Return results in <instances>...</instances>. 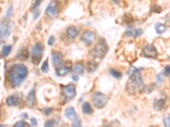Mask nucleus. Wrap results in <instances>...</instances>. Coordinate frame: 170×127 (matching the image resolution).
<instances>
[{
	"mask_svg": "<svg viewBox=\"0 0 170 127\" xmlns=\"http://www.w3.org/2000/svg\"><path fill=\"white\" fill-rule=\"evenodd\" d=\"M28 70L23 64H17L12 66L9 72V80L13 87H19L25 79L27 78Z\"/></svg>",
	"mask_w": 170,
	"mask_h": 127,
	"instance_id": "obj_1",
	"label": "nucleus"
},
{
	"mask_svg": "<svg viewBox=\"0 0 170 127\" xmlns=\"http://www.w3.org/2000/svg\"><path fill=\"white\" fill-rule=\"evenodd\" d=\"M144 83L140 72L130 74V77L126 86L127 91L130 94H135L137 92H140L143 90Z\"/></svg>",
	"mask_w": 170,
	"mask_h": 127,
	"instance_id": "obj_2",
	"label": "nucleus"
},
{
	"mask_svg": "<svg viewBox=\"0 0 170 127\" xmlns=\"http://www.w3.org/2000/svg\"><path fill=\"white\" fill-rule=\"evenodd\" d=\"M43 52V45L41 42H37L35 43L32 49V53H31V58H32V62L34 65H38L42 59Z\"/></svg>",
	"mask_w": 170,
	"mask_h": 127,
	"instance_id": "obj_3",
	"label": "nucleus"
},
{
	"mask_svg": "<svg viewBox=\"0 0 170 127\" xmlns=\"http://www.w3.org/2000/svg\"><path fill=\"white\" fill-rule=\"evenodd\" d=\"M107 51L108 47L107 45V42L104 39H100V42H98V44L92 50V54L96 58L102 59L106 56Z\"/></svg>",
	"mask_w": 170,
	"mask_h": 127,
	"instance_id": "obj_4",
	"label": "nucleus"
},
{
	"mask_svg": "<svg viewBox=\"0 0 170 127\" xmlns=\"http://www.w3.org/2000/svg\"><path fill=\"white\" fill-rule=\"evenodd\" d=\"M92 99H93L94 104L95 105L97 108H102L105 107L106 104H107V100H108L107 95H105L102 92H100V91L94 92Z\"/></svg>",
	"mask_w": 170,
	"mask_h": 127,
	"instance_id": "obj_5",
	"label": "nucleus"
},
{
	"mask_svg": "<svg viewBox=\"0 0 170 127\" xmlns=\"http://www.w3.org/2000/svg\"><path fill=\"white\" fill-rule=\"evenodd\" d=\"M75 95H76V90L73 84L67 85L62 87V96L65 98V101L72 99L75 97Z\"/></svg>",
	"mask_w": 170,
	"mask_h": 127,
	"instance_id": "obj_6",
	"label": "nucleus"
},
{
	"mask_svg": "<svg viewBox=\"0 0 170 127\" xmlns=\"http://www.w3.org/2000/svg\"><path fill=\"white\" fill-rule=\"evenodd\" d=\"M142 54L144 57H146V58L156 59L158 55V53L152 44H147L142 49Z\"/></svg>",
	"mask_w": 170,
	"mask_h": 127,
	"instance_id": "obj_7",
	"label": "nucleus"
},
{
	"mask_svg": "<svg viewBox=\"0 0 170 127\" xmlns=\"http://www.w3.org/2000/svg\"><path fill=\"white\" fill-rule=\"evenodd\" d=\"M45 13H46L48 16L51 17V18L56 16L58 13H59V6H58V3L56 1H51L48 4L46 10H45Z\"/></svg>",
	"mask_w": 170,
	"mask_h": 127,
	"instance_id": "obj_8",
	"label": "nucleus"
},
{
	"mask_svg": "<svg viewBox=\"0 0 170 127\" xmlns=\"http://www.w3.org/2000/svg\"><path fill=\"white\" fill-rule=\"evenodd\" d=\"M72 70V64L69 61H67L65 64H61V65L56 69V74L59 76H64V75H67Z\"/></svg>",
	"mask_w": 170,
	"mask_h": 127,
	"instance_id": "obj_9",
	"label": "nucleus"
},
{
	"mask_svg": "<svg viewBox=\"0 0 170 127\" xmlns=\"http://www.w3.org/2000/svg\"><path fill=\"white\" fill-rule=\"evenodd\" d=\"M82 41L85 42L86 44H91L94 42V40L96 38V36L91 31H85L83 35H82Z\"/></svg>",
	"mask_w": 170,
	"mask_h": 127,
	"instance_id": "obj_10",
	"label": "nucleus"
},
{
	"mask_svg": "<svg viewBox=\"0 0 170 127\" xmlns=\"http://www.w3.org/2000/svg\"><path fill=\"white\" fill-rule=\"evenodd\" d=\"M0 30H1V34L2 36L4 38H7L10 33V26L9 20H3L0 24Z\"/></svg>",
	"mask_w": 170,
	"mask_h": 127,
	"instance_id": "obj_11",
	"label": "nucleus"
},
{
	"mask_svg": "<svg viewBox=\"0 0 170 127\" xmlns=\"http://www.w3.org/2000/svg\"><path fill=\"white\" fill-rule=\"evenodd\" d=\"M22 104V100L18 96L12 95L6 99V104L9 106H20Z\"/></svg>",
	"mask_w": 170,
	"mask_h": 127,
	"instance_id": "obj_12",
	"label": "nucleus"
},
{
	"mask_svg": "<svg viewBox=\"0 0 170 127\" xmlns=\"http://www.w3.org/2000/svg\"><path fill=\"white\" fill-rule=\"evenodd\" d=\"M143 33V31L141 28H133V27H129L125 32V35L128 36H133V37H137L140 36Z\"/></svg>",
	"mask_w": 170,
	"mask_h": 127,
	"instance_id": "obj_13",
	"label": "nucleus"
},
{
	"mask_svg": "<svg viewBox=\"0 0 170 127\" xmlns=\"http://www.w3.org/2000/svg\"><path fill=\"white\" fill-rule=\"evenodd\" d=\"M51 58H52V61H53V65L54 66H58V65H61L62 59H63V56L59 52H53L51 53Z\"/></svg>",
	"mask_w": 170,
	"mask_h": 127,
	"instance_id": "obj_14",
	"label": "nucleus"
},
{
	"mask_svg": "<svg viewBox=\"0 0 170 127\" xmlns=\"http://www.w3.org/2000/svg\"><path fill=\"white\" fill-rule=\"evenodd\" d=\"M79 32V30H77L74 26H69L67 30V34L70 39H74Z\"/></svg>",
	"mask_w": 170,
	"mask_h": 127,
	"instance_id": "obj_15",
	"label": "nucleus"
},
{
	"mask_svg": "<svg viewBox=\"0 0 170 127\" xmlns=\"http://www.w3.org/2000/svg\"><path fill=\"white\" fill-rule=\"evenodd\" d=\"M27 105L29 107H33L34 105V103H35V89L33 88L29 93H28V96H27Z\"/></svg>",
	"mask_w": 170,
	"mask_h": 127,
	"instance_id": "obj_16",
	"label": "nucleus"
},
{
	"mask_svg": "<svg viewBox=\"0 0 170 127\" xmlns=\"http://www.w3.org/2000/svg\"><path fill=\"white\" fill-rule=\"evenodd\" d=\"M164 104H165V99H163V98L157 99V98H156L154 100L153 107L157 110H162V108L164 107Z\"/></svg>",
	"mask_w": 170,
	"mask_h": 127,
	"instance_id": "obj_17",
	"label": "nucleus"
},
{
	"mask_svg": "<svg viewBox=\"0 0 170 127\" xmlns=\"http://www.w3.org/2000/svg\"><path fill=\"white\" fill-rule=\"evenodd\" d=\"M155 30H156V32H157V34H163V33L166 32L167 26H165L164 24H163V23L157 22L156 23V25H155Z\"/></svg>",
	"mask_w": 170,
	"mask_h": 127,
	"instance_id": "obj_18",
	"label": "nucleus"
},
{
	"mask_svg": "<svg viewBox=\"0 0 170 127\" xmlns=\"http://www.w3.org/2000/svg\"><path fill=\"white\" fill-rule=\"evenodd\" d=\"M28 56H29V52H28V50L26 48L20 49L19 53H18V54H17V57L20 59H21V60H26L28 58Z\"/></svg>",
	"mask_w": 170,
	"mask_h": 127,
	"instance_id": "obj_19",
	"label": "nucleus"
},
{
	"mask_svg": "<svg viewBox=\"0 0 170 127\" xmlns=\"http://www.w3.org/2000/svg\"><path fill=\"white\" fill-rule=\"evenodd\" d=\"M76 116H77V113L73 107H69L66 110V117L67 119H74Z\"/></svg>",
	"mask_w": 170,
	"mask_h": 127,
	"instance_id": "obj_20",
	"label": "nucleus"
},
{
	"mask_svg": "<svg viewBox=\"0 0 170 127\" xmlns=\"http://www.w3.org/2000/svg\"><path fill=\"white\" fill-rule=\"evenodd\" d=\"M73 71L77 75H82L84 71V66L81 63H77L73 66Z\"/></svg>",
	"mask_w": 170,
	"mask_h": 127,
	"instance_id": "obj_21",
	"label": "nucleus"
},
{
	"mask_svg": "<svg viewBox=\"0 0 170 127\" xmlns=\"http://www.w3.org/2000/svg\"><path fill=\"white\" fill-rule=\"evenodd\" d=\"M11 50H12V46L11 45L4 46L3 49H2V52L0 53V56H1L2 58H5V57H7V56L10 54V52H11Z\"/></svg>",
	"mask_w": 170,
	"mask_h": 127,
	"instance_id": "obj_22",
	"label": "nucleus"
},
{
	"mask_svg": "<svg viewBox=\"0 0 170 127\" xmlns=\"http://www.w3.org/2000/svg\"><path fill=\"white\" fill-rule=\"evenodd\" d=\"M98 67V64L95 63L94 61H89V62L88 63V66H87V70H88V71L91 73V72H94Z\"/></svg>",
	"mask_w": 170,
	"mask_h": 127,
	"instance_id": "obj_23",
	"label": "nucleus"
},
{
	"mask_svg": "<svg viewBox=\"0 0 170 127\" xmlns=\"http://www.w3.org/2000/svg\"><path fill=\"white\" fill-rule=\"evenodd\" d=\"M83 112H84V114H91L93 112L91 105L88 102H85L83 104Z\"/></svg>",
	"mask_w": 170,
	"mask_h": 127,
	"instance_id": "obj_24",
	"label": "nucleus"
},
{
	"mask_svg": "<svg viewBox=\"0 0 170 127\" xmlns=\"http://www.w3.org/2000/svg\"><path fill=\"white\" fill-rule=\"evenodd\" d=\"M109 72H110L111 75H112L113 77H115V78H121V76H122L121 72L117 70H115V69H110V70H109Z\"/></svg>",
	"mask_w": 170,
	"mask_h": 127,
	"instance_id": "obj_25",
	"label": "nucleus"
},
{
	"mask_svg": "<svg viewBox=\"0 0 170 127\" xmlns=\"http://www.w3.org/2000/svg\"><path fill=\"white\" fill-rule=\"evenodd\" d=\"M72 127H82L81 120L79 119L78 116H76V117L73 119V123L72 125Z\"/></svg>",
	"mask_w": 170,
	"mask_h": 127,
	"instance_id": "obj_26",
	"label": "nucleus"
},
{
	"mask_svg": "<svg viewBox=\"0 0 170 127\" xmlns=\"http://www.w3.org/2000/svg\"><path fill=\"white\" fill-rule=\"evenodd\" d=\"M13 127H30V125L26 123L25 121H19L16 124H15Z\"/></svg>",
	"mask_w": 170,
	"mask_h": 127,
	"instance_id": "obj_27",
	"label": "nucleus"
},
{
	"mask_svg": "<svg viewBox=\"0 0 170 127\" xmlns=\"http://www.w3.org/2000/svg\"><path fill=\"white\" fill-rule=\"evenodd\" d=\"M42 71L44 72V73L49 72V63H48V60H45L43 62V65H42Z\"/></svg>",
	"mask_w": 170,
	"mask_h": 127,
	"instance_id": "obj_28",
	"label": "nucleus"
},
{
	"mask_svg": "<svg viewBox=\"0 0 170 127\" xmlns=\"http://www.w3.org/2000/svg\"><path fill=\"white\" fill-rule=\"evenodd\" d=\"M163 123L165 127H170V114H168L165 116L163 120Z\"/></svg>",
	"mask_w": 170,
	"mask_h": 127,
	"instance_id": "obj_29",
	"label": "nucleus"
},
{
	"mask_svg": "<svg viewBox=\"0 0 170 127\" xmlns=\"http://www.w3.org/2000/svg\"><path fill=\"white\" fill-rule=\"evenodd\" d=\"M154 87H155V84H153V83L147 85L146 87V91L147 93H150L154 90Z\"/></svg>",
	"mask_w": 170,
	"mask_h": 127,
	"instance_id": "obj_30",
	"label": "nucleus"
},
{
	"mask_svg": "<svg viewBox=\"0 0 170 127\" xmlns=\"http://www.w3.org/2000/svg\"><path fill=\"white\" fill-rule=\"evenodd\" d=\"M54 121L53 120H49L46 121L44 127H54Z\"/></svg>",
	"mask_w": 170,
	"mask_h": 127,
	"instance_id": "obj_31",
	"label": "nucleus"
},
{
	"mask_svg": "<svg viewBox=\"0 0 170 127\" xmlns=\"http://www.w3.org/2000/svg\"><path fill=\"white\" fill-rule=\"evenodd\" d=\"M164 75L166 76H170V65H167L164 68Z\"/></svg>",
	"mask_w": 170,
	"mask_h": 127,
	"instance_id": "obj_32",
	"label": "nucleus"
},
{
	"mask_svg": "<svg viewBox=\"0 0 170 127\" xmlns=\"http://www.w3.org/2000/svg\"><path fill=\"white\" fill-rule=\"evenodd\" d=\"M163 81V75H162V73H159V74H157V82L158 84H161L162 82Z\"/></svg>",
	"mask_w": 170,
	"mask_h": 127,
	"instance_id": "obj_33",
	"label": "nucleus"
},
{
	"mask_svg": "<svg viewBox=\"0 0 170 127\" xmlns=\"http://www.w3.org/2000/svg\"><path fill=\"white\" fill-rule=\"evenodd\" d=\"M54 36H50V38H49V40H48V44L50 46H53L54 43Z\"/></svg>",
	"mask_w": 170,
	"mask_h": 127,
	"instance_id": "obj_34",
	"label": "nucleus"
},
{
	"mask_svg": "<svg viewBox=\"0 0 170 127\" xmlns=\"http://www.w3.org/2000/svg\"><path fill=\"white\" fill-rule=\"evenodd\" d=\"M12 14H13V8L12 7H10L9 8V10H8V11H7L6 13V17L7 19H9L11 15H12Z\"/></svg>",
	"mask_w": 170,
	"mask_h": 127,
	"instance_id": "obj_35",
	"label": "nucleus"
},
{
	"mask_svg": "<svg viewBox=\"0 0 170 127\" xmlns=\"http://www.w3.org/2000/svg\"><path fill=\"white\" fill-rule=\"evenodd\" d=\"M40 3H41V1H35L33 3V8H32V10H35L36 8H37V6H38Z\"/></svg>",
	"mask_w": 170,
	"mask_h": 127,
	"instance_id": "obj_36",
	"label": "nucleus"
},
{
	"mask_svg": "<svg viewBox=\"0 0 170 127\" xmlns=\"http://www.w3.org/2000/svg\"><path fill=\"white\" fill-rule=\"evenodd\" d=\"M31 123H32V125H33V126H36L37 125V121H36V119H34V118H32L31 119Z\"/></svg>",
	"mask_w": 170,
	"mask_h": 127,
	"instance_id": "obj_37",
	"label": "nucleus"
},
{
	"mask_svg": "<svg viewBox=\"0 0 170 127\" xmlns=\"http://www.w3.org/2000/svg\"><path fill=\"white\" fill-rule=\"evenodd\" d=\"M39 14H40V12H39V10H36V11H35V13H34V19H37V17L39 16Z\"/></svg>",
	"mask_w": 170,
	"mask_h": 127,
	"instance_id": "obj_38",
	"label": "nucleus"
},
{
	"mask_svg": "<svg viewBox=\"0 0 170 127\" xmlns=\"http://www.w3.org/2000/svg\"><path fill=\"white\" fill-rule=\"evenodd\" d=\"M43 112H44V114H49L50 113L52 112V108H46V109H44V110H43Z\"/></svg>",
	"mask_w": 170,
	"mask_h": 127,
	"instance_id": "obj_39",
	"label": "nucleus"
},
{
	"mask_svg": "<svg viewBox=\"0 0 170 127\" xmlns=\"http://www.w3.org/2000/svg\"><path fill=\"white\" fill-rule=\"evenodd\" d=\"M72 80H74V81H77V80H78V75H72Z\"/></svg>",
	"mask_w": 170,
	"mask_h": 127,
	"instance_id": "obj_40",
	"label": "nucleus"
},
{
	"mask_svg": "<svg viewBox=\"0 0 170 127\" xmlns=\"http://www.w3.org/2000/svg\"><path fill=\"white\" fill-rule=\"evenodd\" d=\"M2 36V34H1V30H0V37Z\"/></svg>",
	"mask_w": 170,
	"mask_h": 127,
	"instance_id": "obj_41",
	"label": "nucleus"
},
{
	"mask_svg": "<svg viewBox=\"0 0 170 127\" xmlns=\"http://www.w3.org/2000/svg\"><path fill=\"white\" fill-rule=\"evenodd\" d=\"M0 127H4V125H0Z\"/></svg>",
	"mask_w": 170,
	"mask_h": 127,
	"instance_id": "obj_42",
	"label": "nucleus"
},
{
	"mask_svg": "<svg viewBox=\"0 0 170 127\" xmlns=\"http://www.w3.org/2000/svg\"><path fill=\"white\" fill-rule=\"evenodd\" d=\"M150 127H155V126H150Z\"/></svg>",
	"mask_w": 170,
	"mask_h": 127,
	"instance_id": "obj_43",
	"label": "nucleus"
},
{
	"mask_svg": "<svg viewBox=\"0 0 170 127\" xmlns=\"http://www.w3.org/2000/svg\"><path fill=\"white\" fill-rule=\"evenodd\" d=\"M0 115H1V113H0Z\"/></svg>",
	"mask_w": 170,
	"mask_h": 127,
	"instance_id": "obj_44",
	"label": "nucleus"
}]
</instances>
